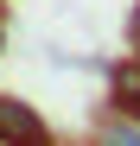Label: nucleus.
Here are the masks:
<instances>
[{
  "instance_id": "obj_3",
  "label": "nucleus",
  "mask_w": 140,
  "mask_h": 146,
  "mask_svg": "<svg viewBox=\"0 0 140 146\" xmlns=\"http://www.w3.org/2000/svg\"><path fill=\"white\" fill-rule=\"evenodd\" d=\"M96 146H140V121H127V114H102Z\"/></svg>"
},
{
  "instance_id": "obj_1",
  "label": "nucleus",
  "mask_w": 140,
  "mask_h": 146,
  "mask_svg": "<svg viewBox=\"0 0 140 146\" xmlns=\"http://www.w3.org/2000/svg\"><path fill=\"white\" fill-rule=\"evenodd\" d=\"M0 146H57V140H51V127H45V114L32 102L0 95Z\"/></svg>"
},
{
  "instance_id": "obj_5",
  "label": "nucleus",
  "mask_w": 140,
  "mask_h": 146,
  "mask_svg": "<svg viewBox=\"0 0 140 146\" xmlns=\"http://www.w3.org/2000/svg\"><path fill=\"white\" fill-rule=\"evenodd\" d=\"M57 146H96V140H57Z\"/></svg>"
},
{
  "instance_id": "obj_4",
  "label": "nucleus",
  "mask_w": 140,
  "mask_h": 146,
  "mask_svg": "<svg viewBox=\"0 0 140 146\" xmlns=\"http://www.w3.org/2000/svg\"><path fill=\"white\" fill-rule=\"evenodd\" d=\"M127 44H134V57H140V7H134V19H127Z\"/></svg>"
},
{
  "instance_id": "obj_2",
  "label": "nucleus",
  "mask_w": 140,
  "mask_h": 146,
  "mask_svg": "<svg viewBox=\"0 0 140 146\" xmlns=\"http://www.w3.org/2000/svg\"><path fill=\"white\" fill-rule=\"evenodd\" d=\"M108 102H115V114L140 121V57H121L108 70Z\"/></svg>"
},
{
  "instance_id": "obj_6",
  "label": "nucleus",
  "mask_w": 140,
  "mask_h": 146,
  "mask_svg": "<svg viewBox=\"0 0 140 146\" xmlns=\"http://www.w3.org/2000/svg\"><path fill=\"white\" fill-rule=\"evenodd\" d=\"M0 51H7V26H0Z\"/></svg>"
}]
</instances>
